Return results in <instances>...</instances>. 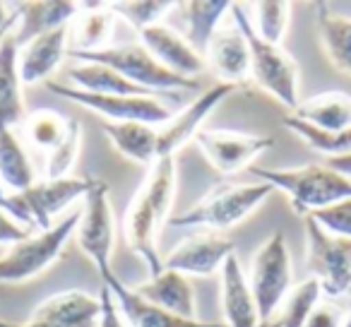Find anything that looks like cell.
Returning <instances> with one entry per match:
<instances>
[{
    "label": "cell",
    "mask_w": 351,
    "mask_h": 327,
    "mask_svg": "<svg viewBox=\"0 0 351 327\" xmlns=\"http://www.w3.org/2000/svg\"><path fill=\"white\" fill-rule=\"evenodd\" d=\"M176 178V156H164L152 164L123 217V236L128 248L145 263L149 277L164 269V258H159L156 241L173 207Z\"/></svg>",
    "instance_id": "obj_1"
},
{
    "label": "cell",
    "mask_w": 351,
    "mask_h": 327,
    "mask_svg": "<svg viewBox=\"0 0 351 327\" xmlns=\"http://www.w3.org/2000/svg\"><path fill=\"white\" fill-rule=\"evenodd\" d=\"M255 181L269 183L291 200L293 212L308 217L317 210L351 200V181L330 169L327 164H303L291 169H263L250 167Z\"/></svg>",
    "instance_id": "obj_2"
},
{
    "label": "cell",
    "mask_w": 351,
    "mask_h": 327,
    "mask_svg": "<svg viewBox=\"0 0 351 327\" xmlns=\"http://www.w3.org/2000/svg\"><path fill=\"white\" fill-rule=\"evenodd\" d=\"M231 17L234 25L243 32L250 51V77L255 80L263 92H267L274 101H279L289 111H296L301 104L298 97V82H301V70L298 63L277 44L263 41L255 34L250 25V15L241 3H231Z\"/></svg>",
    "instance_id": "obj_3"
},
{
    "label": "cell",
    "mask_w": 351,
    "mask_h": 327,
    "mask_svg": "<svg viewBox=\"0 0 351 327\" xmlns=\"http://www.w3.org/2000/svg\"><path fill=\"white\" fill-rule=\"evenodd\" d=\"M274 188L269 183H224L210 191L205 197L191 205L188 210L171 217L169 224L176 229H205V231H226L250 217Z\"/></svg>",
    "instance_id": "obj_4"
},
{
    "label": "cell",
    "mask_w": 351,
    "mask_h": 327,
    "mask_svg": "<svg viewBox=\"0 0 351 327\" xmlns=\"http://www.w3.org/2000/svg\"><path fill=\"white\" fill-rule=\"evenodd\" d=\"M73 60H89V63H101L106 68L116 70L118 75L128 80V82L137 84V87L147 89L149 94L166 99H178L176 92H191V89L200 87L197 80H188L181 75L166 70L145 46L137 44H113L97 53H68Z\"/></svg>",
    "instance_id": "obj_5"
},
{
    "label": "cell",
    "mask_w": 351,
    "mask_h": 327,
    "mask_svg": "<svg viewBox=\"0 0 351 327\" xmlns=\"http://www.w3.org/2000/svg\"><path fill=\"white\" fill-rule=\"evenodd\" d=\"M77 224L80 210H75L8 248L5 255L0 258V284H25L46 272L63 253L65 243L75 236Z\"/></svg>",
    "instance_id": "obj_6"
},
{
    "label": "cell",
    "mask_w": 351,
    "mask_h": 327,
    "mask_svg": "<svg viewBox=\"0 0 351 327\" xmlns=\"http://www.w3.org/2000/svg\"><path fill=\"white\" fill-rule=\"evenodd\" d=\"M245 277L253 289L260 317L269 325L272 317L277 315L282 301L287 298L289 289L293 287L291 253H289L287 239L282 231H274L258 245L253 260H250V272Z\"/></svg>",
    "instance_id": "obj_7"
},
{
    "label": "cell",
    "mask_w": 351,
    "mask_h": 327,
    "mask_svg": "<svg viewBox=\"0 0 351 327\" xmlns=\"http://www.w3.org/2000/svg\"><path fill=\"white\" fill-rule=\"evenodd\" d=\"M77 245L87 260L99 272V279H108L113 269V245H116V224H113V207L108 197V186L104 181H94L92 191L84 197L80 210V224L75 229Z\"/></svg>",
    "instance_id": "obj_8"
},
{
    "label": "cell",
    "mask_w": 351,
    "mask_h": 327,
    "mask_svg": "<svg viewBox=\"0 0 351 327\" xmlns=\"http://www.w3.org/2000/svg\"><path fill=\"white\" fill-rule=\"evenodd\" d=\"M306 229V269L317 279L327 298L351 296V241L322 231L311 217L303 221Z\"/></svg>",
    "instance_id": "obj_9"
},
{
    "label": "cell",
    "mask_w": 351,
    "mask_h": 327,
    "mask_svg": "<svg viewBox=\"0 0 351 327\" xmlns=\"http://www.w3.org/2000/svg\"><path fill=\"white\" fill-rule=\"evenodd\" d=\"M46 87L56 97L68 99L87 111L108 118V123H145V125L159 128L173 116L169 101L161 97H108V94H89L70 84L65 87L56 82H46Z\"/></svg>",
    "instance_id": "obj_10"
},
{
    "label": "cell",
    "mask_w": 351,
    "mask_h": 327,
    "mask_svg": "<svg viewBox=\"0 0 351 327\" xmlns=\"http://www.w3.org/2000/svg\"><path fill=\"white\" fill-rule=\"evenodd\" d=\"M274 137L253 135L241 130H221V128H202L195 135V147L202 152L215 171L221 176L248 171L255 161L272 149Z\"/></svg>",
    "instance_id": "obj_11"
},
{
    "label": "cell",
    "mask_w": 351,
    "mask_h": 327,
    "mask_svg": "<svg viewBox=\"0 0 351 327\" xmlns=\"http://www.w3.org/2000/svg\"><path fill=\"white\" fill-rule=\"evenodd\" d=\"M239 89H243V87L217 82L215 87H207L193 104H188V106H183L178 113H173L164 125L156 128V152H159V159H164V156H176L181 152L183 145L195 140V135L202 130V123L207 121V116H210L221 101H226L231 94L239 92Z\"/></svg>",
    "instance_id": "obj_12"
},
{
    "label": "cell",
    "mask_w": 351,
    "mask_h": 327,
    "mask_svg": "<svg viewBox=\"0 0 351 327\" xmlns=\"http://www.w3.org/2000/svg\"><path fill=\"white\" fill-rule=\"evenodd\" d=\"M236 253V243L215 234H195L183 239L164 258V269L183 277H212L219 274L224 263Z\"/></svg>",
    "instance_id": "obj_13"
},
{
    "label": "cell",
    "mask_w": 351,
    "mask_h": 327,
    "mask_svg": "<svg viewBox=\"0 0 351 327\" xmlns=\"http://www.w3.org/2000/svg\"><path fill=\"white\" fill-rule=\"evenodd\" d=\"M97 178L89 176H65V178H41L27 193H22L27 212L39 229H46L56 221V217L68 210L73 202L84 200L92 191Z\"/></svg>",
    "instance_id": "obj_14"
},
{
    "label": "cell",
    "mask_w": 351,
    "mask_h": 327,
    "mask_svg": "<svg viewBox=\"0 0 351 327\" xmlns=\"http://www.w3.org/2000/svg\"><path fill=\"white\" fill-rule=\"evenodd\" d=\"M104 287L111 291L118 311L128 327H226L224 322H205L200 317H181L176 313H169L154 303L145 301L130 284H125L116 272L108 279H104Z\"/></svg>",
    "instance_id": "obj_15"
},
{
    "label": "cell",
    "mask_w": 351,
    "mask_h": 327,
    "mask_svg": "<svg viewBox=\"0 0 351 327\" xmlns=\"http://www.w3.org/2000/svg\"><path fill=\"white\" fill-rule=\"evenodd\" d=\"M137 41L164 65L171 73L181 75V77L195 80L202 70L207 68V60L181 32H176L169 25H154L147 29L137 32Z\"/></svg>",
    "instance_id": "obj_16"
},
{
    "label": "cell",
    "mask_w": 351,
    "mask_h": 327,
    "mask_svg": "<svg viewBox=\"0 0 351 327\" xmlns=\"http://www.w3.org/2000/svg\"><path fill=\"white\" fill-rule=\"evenodd\" d=\"M101 301L80 289L58 291L32 311L27 327H97Z\"/></svg>",
    "instance_id": "obj_17"
},
{
    "label": "cell",
    "mask_w": 351,
    "mask_h": 327,
    "mask_svg": "<svg viewBox=\"0 0 351 327\" xmlns=\"http://www.w3.org/2000/svg\"><path fill=\"white\" fill-rule=\"evenodd\" d=\"M82 12V3L75 0H29L15 5V29L12 39L17 46L36 39L49 32L70 27V22Z\"/></svg>",
    "instance_id": "obj_18"
},
{
    "label": "cell",
    "mask_w": 351,
    "mask_h": 327,
    "mask_svg": "<svg viewBox=\"0 0 351 327\" xmlns=\"http://www.w3.org/2000/svg\"><path fill=\"white\" fill-rule=\"evenodd\" d=\"M219 291H221V322L226 327H260L263 317H260L253 289H250L248 277H245L236 253L221 267Z\"/></svg>",
    "instance_id": "obj_19"
},
{
    "label": "cell",
    "mask_w": 351,
    "mask_h": 327,
    "mask_svg": "<svg viewBox=\"0 0 351 327\" xmlns=\"http://www.w3.org/2000/svg\"><path fill=\"white\" fill-rule=\"evenodd\" d=\"M205 60H207V65L215 70L219 82L243 87L245 80L250 77L248 41H245L243 32L236 25L219 27V32L212 36L210 46H207Z\"/></svg>",
    "instance_id": "obj_20"
},
{
    "label": "cell",
    "mask_w": 351,
    "mask_h": 327,
    "mask_svg": "<svg viewBox=\"0 0 351 327\" xmlns=\"http://www.w3.org/2000/svg\"><path fill=\"white\" fill-rule=\"evenodd\" d=\"M65 56H68V27L17 46V68L22 84L49 82L51 75L63 65Z\"/></svg>",
    "instance_id": "obj_21"
},
{
    "label": "cell",
    "mask_w": 351,
    "mask_h": 327,
    "mask_svg": "<svg viewBox=\"0 0 351 327\" xmlns=\"http://www.w3.org/2000/svg\"><path fill=\"white\" fill-rule=\"evenodd\" d=\"M116 15L108 3H82V12L68 27V53H97L113 46Z\"/></svg>",
    "instance_id": "obj_22"
},
{
    "label": "cell",
    "mask_w": 351,
    "mask_h": 327,
    "mask_svg": "<svg viewBox=\"0 0 351 327\" xmlns=\"http://www.w3.org/2000/svg\"><path fill=\"white\" fill-rule=\"evenodd\" d=\"M145 301L164 308L169 313H176L181 317H197V301L195 289L191 279L171 269H161L154 277H147V282L132 287Z\"/></svg>",
    "instance_id": "obj_23"
},
{
    "label": "cell",
    "mask_w": 351,
    "mask_h": 327,
    "mask_svg": "<svg viewBox=\"0 0 351 327\" xmlns=\"http://www.w3.org/2000/svg\"><path fill=\"white\" fill-rule=\"evenodd\" d=\"M25 94H22V77L17 68V44L12 32L0 41V132L15 130L25 123Z\"/></svg>",
    "instance_id": "obj_24"
},
{
    "label": "cell",
    "mask_w": 351,
    "mask_h": 327,
    "mask_svg": "<svg viewBox=\"0 0 351 327\" xmlns=\"http://www.w3.org/2000/svg\"><path fill=\"white\" fill-rule=\"evenodd\" d=\"M70 87L82 89L89 94H108V97H156L137 84L128 82L116 70L106 68L101 63H89V60H75L65 70Z\"/></svg>",
    "instance_id": "obj_25"
},
{
    "label": "cell",
    "mask_w": 351,
    "mask_h": 327,
    "mask_svg": "<svg viewBox=\"0 0 351 327\" xmlns=\"http://www.w3.org/2000/svg\"><path fill=\"white\" fill-rule=\"evenodd\" d=\"M291 116L325 132L351 130V94L337 89L320 92L298 104Z\"/></svg>",
    "instance_id": "obj_26"
},
{
    "label": "cell",
    "mask_w": 351,
    "mask_h": 327,
    "mask_svg": "<svg viewBox=\"0 0 351 327\" xmlns=\"http://www.w3.org/2000/svg\"><path fill=\"white\" fill-rule=\"evenodd\" d=\"M104 135L113 145V149L128 161H135L149 169L159 161L156 152V128L145 123H106Z\"/></svg>",
    "instance_id": "obj_27"
},
{
    "label": "cell",
    "mask_w": 351,
    "mask_h": 327,
    "mask_svg": "<svg viewBox=\"0 0 351 327\" xmlns=\"http://www.w3.org/2000/svg\"><path fill=\"white\" fill-rule=\"evenodd\" d=\"M183 25H186V39L205 56L212 36L219 32L221 20L226 12H231L229 0H188L178 3Z\"/></svg>",
    "instance_id": "obj_28"
},
{
    "label": "cell",
    "mask_w": 351,
    "mask_h": 327,
    "mask_svg": "<svg viewBox=\"0 0 351 327\" xmlns=\"http://www.w3.org/2000/svg\"><path fill=\"white\" fill-rule=\"evenodd\" d=\"M0 181L10 195H22L39 181L34 164L15 130L0 132Z\"/></svg>",
    "instance_id": "obj_29"
},
{
    "label": "cell",
    "mask_w": 351,
    "mask_h": 327,
    "mask_svg": "<svg viewBox=\"0 0 351 327\" xmlns=\"http://www.w3.org/2000/svg\"><path fill=\"white\" fill-rule=\"evenodd\" d=\"M317 34L332 68L351 77V17L317 5Z\"/></svg>",
    "instance_id": "obj_30"
},
{
    "label": "cell",
    "mask_w": 351,
    "mask_h": 327,
    "mask_svg": "<svg viewBox=\"0 0 351 327\" xmlns=\"http://www.w3.org/2000/svg\"><path fill=\"white\" fill-rule=\"evenodd\" d=\"M70 125H73V118H68L65 113L56 111V108H36V111L27 113L22 132H25L27 145H32L39 154L49 159L65 142Z\"/></svg>",
    "instance_id": "obj_31"
},
{
    "label": "cell",
    "mask_w": 351,
    "mask_h": 327,
    "mask_svg": "<svg viewBox=\"0 0 351 327\" xmlns=\"http://www.w3.org/2000/svg\"><path fill=\"white\" fill-rule=\"evenodd\" d=\"M322 287L317 279L306 277L301 282H296L289 289L287 298L279 306L274 322H279V327H303L306 320L311 317V313L317 308V303L322 301Z\"/></svg>",
    "instance_id": "obj_32"
},
{
    "label": "cell",
    "mask_w": 351,
    "mask_h": 327,
    "mask_svg": "<svg viewBox=\"0 0 351 327\" xmlns=\"http://www.w3.org/2000/svg\"><path fill=\"white\" fill-rule=\"evenodd\" d=\"M282 123L293 132V135L301 137V140L306 142L313 152H317V154H325L327 159L351 154V130H339V132L317 130V128L298 121V118L291 116V113H287V116L282 118Z\"/></svg>",
    "instance_id": "obj_33"
},
{
    "label": "cell",
    "mask_w": 351,
    "mask_h": 327,
    "mask_svg": "<svg viewBox=\"0 0 351 327\" xmlns=\"http://www.w3.org/2000/svg\"><path fill=\"white\" fill-rule=\"evenodd\" d=\"M111 12L116 20H123L132 27L135 32H142L147 27L161 25L166 15L178 8L173 0H118V3H108Z\"/></svg>",
    "instance_id": "obj_34"
},
{
    "label": "cell",
    "mask_w": 351,
    "mask_h": 327,
    "mask_svg": "<svg viewBox=\"0 0 351 327\" xmlns=\"http://www.w3.org/2000/svg\"><path fill=\"white\" fill-rule=\"evenodd\" d=\"M250 15V25H253L255 34L263 41L282 46L284 36L289 29V20H291V5L282 3V0H260L253 3Z\"/></svg>",
    "instance_id": "obj_35"
},
{
    "label": "cell",
    "mask_w": 351,
    "mask_h": 327,
    "mask_svg": "<svg viewBox=\"0 0 351 327\" xmlns=\"http://www.w3.org/2000/svg\"><path fill=\"white\" fill-rule=\"evenodd\" d=\"M80 142H82V128H80V123L73 118V125H70V132H68V137H65V142L46 159L44 178L70 176V171H73L75 161H77V154H80Z\"/></svg>",
    "instance_id": "obj_36"
},
{
    "label": "cell",
    "mask_w": 351,
    "mask_h": 327,
    "mask_svg": "<svg viewBox=\"0 0 351 327\" xmlns=\"http://www.w3.org/2000/svg\"><path fill=\"white\" fill-rule=\"evenodd\" d=\"M322 231L337 236V239L351 241V200H341L335 205L308 215Z\"/></svg>",
    "instance_id": "obj_37"
},
{
    "label": "cell",
    "mask_w": 351,
    "mask_h": 327,
    "mask_svg": "<svg viewBox=\"0 0 351 327\" xmlns=\"http://www.w3.org/2000/svg\"><path fill=\"white\" fill-rule=\"evenodd\" d=\"M303 327H344V313L335 303L320 301Z\"/></svg>",
    "instance_id": "obj_38"
},
{
    "label": "cell",
    "mask_w": 351,
    "mask_h": 327,
    "mask_svg": "<svg viewBox=\"0 0 351 327\" xmlns=\"http://www.w3.org/2000/svg\"><path fill=\"white\" fill-rule=\"evenodd\" d=\"M32 231L27 226H22L15 217H10L5 210H0V245H5V248H12L15 243L25 241Z\"/></svg>",
    "instance_id": "obj_39"
},
{
    "label": "cell",
    "mask_w": 351,
    "mask_h": 327,
    "mask_svg": "<svg viewBox=\"0 0 351 327\" xmlns=\"http://www.w3.org/2000/svg\"><path fill=\"white\" fill-rule=\"evenodd\" d=\"M99 301H101V315H99L97 327H128V322L123 320L121 311H118L116 301H113L111 291L101 284L99 289Z\"/></svg>",
    "instance_id": "obj_40"
},
{
    "label": "cell",
    "mask_w": 351,
    "mask_h": 327,
    "mask_svg": "<svg viewBox=\"0 0 351 327\" xmlns=\"http://www.w3.org/2000/svg\"><path fill=\"white\" fill-rule=\"evenodd\" d=\"M0 210H5L10 217H15L17 221H20L22 226H34V221H32L29 212H27L25 202H22L20 195H10V193L5 191V186H3V181H0Z\"/></svg>",
    "instance_id": "obj_41"
},
{
    "label": "cell",
    "mask_w": 351,
    "mask_h": 327,
    "mask_svg": "<svg viewBox=\"0 0 351 327\" xmlns=\"http://www.w3.org/2000/svg\"><path fill=\"white\" fill-rule=\"evenodd\" d=\"M15 5H8V3H0V34L3 32L15 29Z\"/></svg>",
    "instance_id": "obj_42"
},
{
    "label": "cell",
    "mask_w": 351,
    "mask_h": 327,
    "mask_svg": "<svg viewBox=\"0 0 351 327\" xmlns=\"http://www.w3.org/2000/svg\"><path fill=\"white\" fill-rule=\"evenodd\" d=\"M325 164H327L330 169H335L337 173H341V176L349 178V181H351V154L335 156V159H327Z\"/></svg>",
    "instance_id": "obj_43"
},
{
    "label": "cell",
    "mask_w": 351,
    "mask_h": 327,
    "mask_svg": "<svg viewBox=\"0 0 351 327\" xmlns=\"http://www.w3.org/2000/svg\"><path fill=\"white\" fill-rule=\"evenodd\" d=\"M0 327H27V322H12L5 320V317H0Z\"/></svg>",
    "instance_id": "obj_44"
},
{
    "label": "cell",
    "mask_w": 351,
    "mask_h": 327,
    "mask_svg": "<svg viewBox=\"0 0 351 327\" xmlns=\"http://www.w3.org/2000/svg\"><path fill=\"white\" fill-rule=\"evenodd\" d=\"M344 327H351V308L344 313Z\"/></svg>",
    "instance_id": "obj_45"
},
{
    "label": "cell",
    "mask_w": 351,
    "mask_h": 327,
    "mask_svg": "<svg viewBox=\"0 0 351 327\" xmlns=\"http://www.w3.org/2000/svg\"><path fill=\"white\" fill-rule=\"evenodd\" d=\"M265 327H279V322H269V325H265Z\"/></svg>",
    "instance_id": "obj_46"
}]
</instances>
